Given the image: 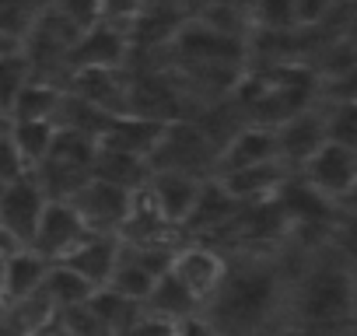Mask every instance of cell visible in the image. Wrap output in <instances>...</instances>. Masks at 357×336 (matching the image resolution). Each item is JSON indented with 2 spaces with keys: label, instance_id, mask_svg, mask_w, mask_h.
<instances>
[{
  "label": "cell",
  "instance_id": "5bb4252c",
  "mask_svg": "<svg viewBox=\"0 0 357 336\" xmlns=\"http://www.w3.org/2000/svg\"><path fill=\"white\" fill-rule=\"evenodd\" d=\"M280 161L277 158V140H273V126H259V123H245L238 126L231 137H225V144L218 147V161H214V176L225 172H238V168H256V165H270Z\"/></svg>",
  "mask_w": 357,
  "mask_h": 336
},
{
  "label": "cell",
  "instance_id": "7402d4cb",
  "mask_svg": "<svg viewBox=\"0 0 357 336\" xmlns=\"http://www.w3.org/2000/svg\"><path fill=\"white\" fill-rule=\"evenodd\" d=\"M32 81H36V77H32V67H29V60L22 56L18 46H15L11 53L0 56V116H4V119H8L11 105L18 102V95H22Z\"/></svg>",
  "mask_w": 357,
  "mask_h": 336
},
{
  "label": "cell",
  "instance_id": "e0dca14e",
  "mask_svg": "<svg viewBox=\"0 0 357 336\" xmlns=\"http://www.w3.org/2000/svg\"><path fill=\"white\" fill-rule=\"evenodd\" d=\"M140 312L175 326V322H183V319H190V315H200V305H197L183 287H178L168 273H161V277L154 280V287H151L147 301L140 305Z\"/></svg>",
  "mask_w": 357,
  "mask_h": 336
},
{
  "label": "cell",
  "instance_id": "5b68a950",
  "mask_svg": "<svg viewBox=\"0 0 357 336\" xmlns=\"http://www.w3.org/2000/svg\"><path fill=\"white\" fill-rule=\"evenodd\" d=\"M63 204H70V211L77 214V221L84 224L88 235H105V238H119L126 217H130V204L133 193L109 186L102 179H84Z\"/></svg>",
  "mask_w": 357,
  "mask_h": 336
},
{
  "label": "cell",
  "instance_id": "3957f363",
  "mask_svg": "<svg viewBox=\"0 0 357 336\" xmlns=\"http://www.w3.org/2000/svg\"><path fill=\"white\" fill-rule=\"evenodd\" d=\"M218 161V140L186 119H172L161 133V144L154 147L147 168L151 172H183L193 179H214Z\"/></svg>",
  "mask_w": 357,
  "mask_h": 336
},
{
  "label": "cell",
  "instance_id": "6da1fadb",
  "mask_svg": "<svg viewBox=\"0 0 357 336\" xmlns=\"http://www.w3.org/2000/svg\"><path fill=\"white\" fill-rule=\"evenodd\" d=\"M277 298V270L266 263H249L225 273L221 291L207 301L211 315H204L221 336H249L270 319V305Z\"/></svg>",
  "mask_w": 357,
  "mask_h": 336
},
{
  "label": "cell",
  "instance_id": "ffe728a7",
  "mask_svg": "<svg viewBox=\"0 0 357 336\" xmlns=\"http://www.w3.org/2000/svg\"><path fill=\"white\" fill-rule=\"evenodd\" d=\"M84 305H88V312L95 315V322L102 326L105 336H123L140 315V305H133V301H126V298H119L105 287H98Z\"/></svg>",
  "mask_w": 357,
  "mask_h": 336
},
{
  "label": "cell",
  "instance_id": "277c9868",
  "mask_svg": "<svg viewBox=\"0 0 357 336\" xmlns=\"http://www.w3.org/2000/svg\"><path fill=\"white\" fill-rule=\"evenodd\" d=\"M294 176L301 183V193H308L312 200L326 204L329 211L336 204H347L354 197V183H357V151L326 140L315 154H308Z\"/></svg>",
  "mask_w": 357,
  "mask_h": 336
},
{
  "label": "cell",
  "instance_id": "cb8c5ba5",
  "mask_svg": "<svg viewBox=\"0 0 357 336\" xmlns=\"http://www.w3.org/2000/svg\"><path fill=\"white\" fill-rule=\"evenodd\" d=\"M340 4H347V0H291L294 32H319L322 25L333 22Z\"/></svg>",
  "mask_w": 357,
  "mask_h": 336
},
{
  "label": "cell",
  "instance_id": "9a60e30c",
  "mask_svg": "<svg viewBox=\"0 0 357 336\" xmlns=\"http://www.w3.org/2000/svg\"><path fill=\"white\" fill-rule=\"evenodd\" d=\"M116 263H119V238H105V235H88L70 256L60 259V266H67L70 273H77L95 291L109 284Z\"/></svg>",
  "mask_w": 357,
  "mask_h": 336
},
{
  "label": "cell",
  "instance_id": "7a4b0ae2",
  "mask_svg": "<svg viewBox=\"0 0 357 336\" xmlns=\"http://www.w3.org/2000/svg\"><path fill=\"white\" fill-rule=\"evenodd\" d=\"M354 308V280L347 263H319L298 287V312L312 329H329L347 322Z\"/></svg>",
  "mask_w": 357,
  "mask_h": 336
},
{
  "label": "cell",
  "instance_id": "4316f807",
  "mask_svg": "<svg viewBox=\"0 0 357 336\" xmlns=\"http://www.w3.org/2000/svg\"><path fill=\"white\" fill-rule=\"evenodd\" d=\"M238 4H242V0H238Z\"/></svg>",
  "mask_w": 357,
  "mask_h": 336
},
{
  "label": "cell",
  "instance_id": "8992f818",
  "mask_svg": "<svg viewBox=\"0 0 357 336\" xmlns=\"http://www.w3.org/2000/svg\"><path fill=\"white\" fill-rule=\"evenodd\" d=\"M165 273L204 308V305L221 291L225 273H228V259H225L214 245L190 242V245H175V249H172Z\"/></svg>",
  "mask_w": 357,
  "mask_h": 336
},
{
  "label": "cell",
  "instance_id": "8fae6325",
  "mask_svg": "<svg viewBox=\"0 0 357 336\" xmlns=\"http://www.w3.org/2000/svg\"><path fill=\"white\" fill-rule=\"evenodd\" d=\"M126 53H130V36L105 25H91L81 32V39L67 53L63 74L70 77V74H88V70H119L126 63Z\"/></svg>",
  "mask_w": 357,
  "mask_h": 336
},
{
  "label": "cell",
  "instance_id": "d6986e66",
  "mask_svg": "<svg viewBox=\"0 0 357 336\" xmlns=\"http://www.w3.org/2000/svg\"><path fill=\"white\" fill-rule=\"evenodd\" d=\"M43 294H46V301H50V308L53 312H67V308H77V305H84L91 294H95V287H88L77 273H70L67 266H60V263H50V270H46V277H43V287H39Z\"/></svg>",
  "mask_w": 357,
  "mask_h": 336
},
{
  "label": "cell",
  "instance_id": "9c48e42d",
  "mask_svg": "<svg viewBox=\"0 0 357 336\" xmlns=\"http://www.w3.org/2000/svg\"><path fill=\"white\" fill-rule=\"evenodd\" d=\"M88 238L84 224L77 221V214L70 211V204L63 200H46L43 214H39V224H36V235L29 242V252H36L39 259L46 263H60L63 256H70L81 242Z\"/></svg>",
  "mask_w": 357,
  "mask_h": 336
},
{
  "label": "cell",
  "instance_id": "44dd1931",
  "mask_svg": "<svg viewBox=\"0 0 357 336\" xmlns=\"http://www.w3.org/2000/svg\"><path fill=\"white\" fill-rule=\"evenodd\" d=\"M56 105H60V84L32 81V84L18 95V102L11 105L8 123H29V119H50V123H53Z\"/></svg>",
  "mask_w": 357,
  "mask_h": 336
},
{
  "label": "cell",
  "instance_id": "30bf717a",
  "mask_svg": "<svg viewBox=\"0 0 357 336\" xmlns=\"http://www.w3.org/2000/svg\"><path fill=\"white\" fill-rule=\"evenodd\" d=\"M273 140H277L280 165L287 168V172H294L308 154H315L326 144V116H322V109L312 102V105L298 109L294 116L280 119L273 126Z\"/></svg>",
  "mask_w": 357,
  "mask_h": 336
},
{
  "label": "cell",
  "instance_id": "4fadbf2b",
  "mask_svg": "<svg viewBox=\"0 0 357 336\" xmlns=\"http://www.w3.org/2000/svg\"><path fill=\"white\" fill-rule=\"evenodd\" d=\"M168 123H158V119H140V116H109L95 137V144L102 151H116V154H126V158H137V161H151L154 147L161 144V133H165Z\"/></svg>",
  "mask_w": 357,
  "mask_h": 336
},
{
  "label": "cell",
  "instance_id": "7c38bea8",
  "mask_svg": "<svg viewBox=\"0 0 357 336\" xmlns=\"http://www.w3.org/2000/svg\"><path fill=\"white\" fill-rule=\"evenodd\" d=\"M214 183L238 207H263V204H273L287 190L291 172H287L280 161H270V165H256V168H238V172L214 176Z\"/></svg>",
  "mask_w": 357,
  "mask_h": 336
},
{
  "label": "cell",
  "instance_id": "52a82bcc",
  "mask_svg": "<svg viewBox=\"0 0 357 336\" xmlns=\"http://www.w3.org/2000/svg\"><path fill=\"white\" fill-rule=\"evenodd\" d=\"M204 183L207 179H193V176H183V172H151L147 183H144V197H147L151 211L158 214V221L165 228L178 231L193 217Z\"/></svg>",
  "mask_w": 357,
  "mask_h": 336
},
{
  "label": "cell",
  "instance_id": "ba28073f",
  "mask_svg": "<svg viewBox=\"0 0 357 336\" xmlns=\"http://www.w3.org/2000/svg\"><path fill=\"white\" fill-rule=\"evenodd\" d=\"M43 207H46V193L39 190L32 172L0 186V231L15 242V249H29Z\"/></svg>",
  "mask_w": 357,
  "mask_h": 336
},
{
  "label": "cell",
  "instance_id": "d4e9b609",
  "mask_svg": "<svg viewBox=\"0 0 357 336\" xmlns=\"http://www.w3.org/2000/svg\"><path fill=\"white\" fill-rule=\"evenodd\" d=\"M53 8L81 29H91L98 22V0H53Z\"/></svg>",
  "mask_w": 357,
  "mask_h": 336
},
{
  "label": "cell",
  "instance_id": "ac0fdd59",
  "mask_svg": "<svg viewBox=\"0 0 357 336\" xmlns=\"http://www.w3.org/2000/svg\"><path fill=\"white\" fill-rule=\"evenodd\" d=\"M53 137H56V126H53L50 119L8 123V140H11V147L18 151V158H22V165L29 168V172H36V168L46 161Z\"/></svg>",
  "mask_w": 357,
  "mask_h": 336
},
{
  "label": "cell",
  "instance_id": "2e32d148",
  "mask_svg": "<svg viewBox=\"0 0 357 336\" xmlns=\"http://www.w3.org/2000/svg\"><path fill=\"white\" fill-rule=\"evenodd\" d=\"M46 270H50L46 259H39L29 249H15L4 259V266H0V305H15V301L36 294L43 287Z\"/></svg>",
  "mask_w": 357,
  "mask_h": 336
},
{
  "label": "cell",
  "instance_id": "603a6c76",
  "mask_svg": "<svg viewBox=\"0 0 357 336\" xmlns=\"http://www.w3.org/2000/svg\"><path fill=\"white\" fill-rule=\"evenodd\" d=\"M144 11H147V0H98V22L95 25H105V29L130 36Z\"/></svg>",
  "mask_w": 357,
  "mask_h": 336
},
{
  "label": "cell",
  "instance_id": "484cf974",
  "mask_svg": "<svg viewBox=\"0 0 357 336\" xmlns=\"http://www.w3.org/2000/svg\"><path fill=\"white\" fill-rule=\"evenodd\" d=\"M172 336H221L204 315H190V319H183V322H175L172 326Z\"/></svg>",
  "mask_w": 357,
  "mask_h": 336
}]
</instances>
